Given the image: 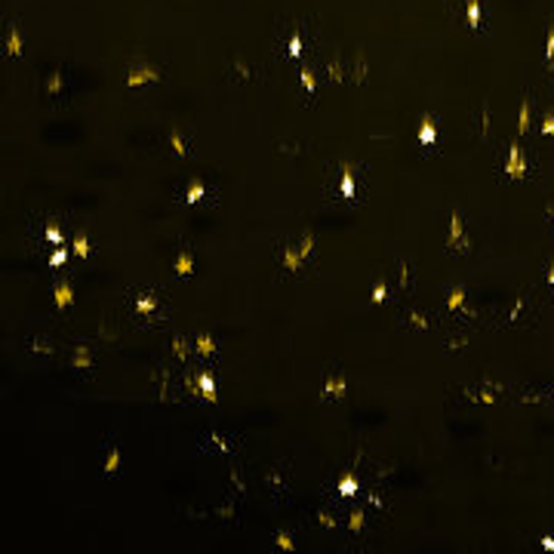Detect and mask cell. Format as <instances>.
Wrapping results in <instances>:
<instances>
[{"mask_svg": "<svg viewBox=\"0 0 554 554\" xmlns=\"http://www.w3.org/2000/svg\"><path fill=\"white\" fill-rule=\"evenodd\" d=\"M314 234H302L299 240H290V243H281L277 246V262L287 274H302L308 268V259L314 256Z\"/></svg>", "mask_w": 554, "mask_h": 554, "instance_id": "6da1fadb", "label": "cell"}, {"mask_svg": "<svg viewBox=\"0 0 554 554\" xmlns=\"http://www.w3.org/2000/svg\"><path fill=\"white\" fill-rule=\"evenodd\" d=\"M160 68H154V65H133L130 71H127V77H123V83L127 86H139V83H151V80H160Z\"/></svg>", "mask_w": 554, "mask_h": 554, "instance_id": "7a4b0ae2", "label": "cell"}, {"mask_svg": "<svg viewBox=\"0 0 554 554\" xmlns=\"http://www.w3.org/2000/svg\"><path fill=\"white\" fill-rule=\"evenodd\" d=\"M228 74H231V80H237V83H249V80H256V74H259V68H253L246 59H228Z\"/></svg>", "mask_w": 554, "mask_h": 554, "instance_id": "3957f363", "label": "cell"}, {"mask_svg": "<svg viewBox=\"0 0 554 554\" xmlns=\"http://www.w3.org/2000/svg\"><path fill=\"white\" fill-rule=\"evenodd\" d=\"M10 59H19L22 56V25L19 22H10V34H7V49H4Z\"/></svg>", "mask_w": 554, "mask_h": 554, "instance_id": "277c9868", "label": "cell"}, {"mask_svg": "<svg viewBox=\"0 0 554 554\" xmlns=\"http://www.w3.org/2000/svg\"><path fill=\"white\" fill-rule=\"evenodd\" d=\"M172 271H175L179 277H191V274H194V256H191V249H179V256H175V262H172Z\"/></svg>", "mask_w": 554, "mask_h": 554, "instance_id": "5b68a950", "label": "cell"}, {"mask_svg": "<svg viewBox=\"0 0 554 554\" xmlns=\"http://www.w3.org/2000/svg\"><path fill=\"white\" fill-rule=\"evenodd\" d=\"M505 172H508L511 179L526 175V163L520 160V148H517V145H511V154H508V160H505Z\"/></svg>", "mask_w": 554, "mask_h": 554, "instance_id": "8992f818", "label": "cell"}, {"mask_svg": "<svg viewBox=\"0 0 554 554\" xmlns=\"http://www.w3.org/2000/svg\"><path fill=\"white\" fill-rule=\"evenodd\" d=\"M169 148H172V154H179V157H188V154H191V142L182 139L179 130H169Z\"/></svg>", "mask_w": 554, "mask_h": 554, "instance_id": "52a82bcc", "label": "cell"}, {"mask_svg": "<svg viewBox=\"0 0 554 554\" xmlns=\"http://www.w3.org/2000/svg\"><path fill=\"white\" fill-rule=\"evenodd\" d=\"M434 127H437V123H434V114H425V117H422V130H419V142H422V145H431V142H434Z\"/></svg>", "mask_w": 554, "mask_h": 554, "instance_id": "ba28073f", "label": "cell"}, {"mask_svg": "<svg viewBox=\"0 0 554 554\" xmlns=\"http://www.w3.org/2000/svg\"><path fill=\"white\" fill-rule=\"evenodd\" d=\"M345 394V379L342 376H330L323 385V397H342Z\"/></svg>", "mask_w": 554, "mask_h": 554, "instance_id": "9c48e42d", "label": "cell"}, {"mask_svg": "<svg viewBox=\"0 0 554 554\" xmlns=\"http://www.w3.org/2000/svg\"><path fill=\"white\" fill-rule=\"evenodd\" d=\"M71 366H77V369H89V366H92V354H89V348H86V345H80V348H77V354H74Z\"/></svg>", "mask_w": 554, "mask_h": 554, "instance_id": "30bf717a", "label": "cell"}, {"mask_svg": "<svg viewBox=\"0 0 554 554\" xmlns=\"http://www.w3.org/2000/svg\"><path fill=\"white\" fill-rule=\"evenodd\" d=\"M117 468H120V446H111V452H108V459H105V474H117Z\"/></svg>", "mask_w": 554, "mask_h": 554, "instance_id": "8fae6325", "label": "cell"}, {"mask_svg": "<svg viewBox=\"0 0 554 554\" xmlns=\"http://www.w3.org/2000/svg\"><path fill=\"white\" fill-rule=\"evenodd\" d=\"M71 299H74L71 287H68V284H59V287H56V305H59V308H68Z\"/></svg>", "mask_w": 554, "mask_h": 554, "instance_id": "7c38bea8", "label": "cell"}, {"mask_svg": "<svg viewBox=\"0 0 554 554\" xmlns=\"http://www.w3.org/2000/svg\"><path fill=\"white\" fill-rule=\"evenodd\" d=\"M194 351H197V354H216V342H213L210 336H197V339H194Z\"/></svg>", "mask_w": 554, "mask_h": 554, "instance_id": "4fadbf2b", "label": "cell"}, {"mask_svg": "<svg viewBox=\"0 0 554 554\" xmlns=\"http://www.w3.org/2000/svg\"><path fill=\"white\" fill-rule=\"evenodd\" d=\"M481 7H484V0H468V22H471V28L481 25Z\"/></svg>", "mask_w": 554, "mask_h": 554, "instance_id": "5bb4252c", "label": "cell"}, {"mask_svg": "<svg viewBox=\"0 0 554 554\" xmlns=\"http://www.w3.org/2000/svg\"><path fill=\"white\" fill-rule=\"evenodd\" d=\"M59 86H62V71H53V74H49V80H46V86H43V89H46V96H56Z\"/></svg>", "mask_w": 554, "mask_h": 554, "instance_id": "9a60e30c", "label": "cell"}, {"mask_svg": "<svg viewBox=\"0 0 554 554\" xmlns=\"http://www.w3.org/2000/svg\"><path fill=\"white\" fill-rule=\"evenodd\" d=\"M517 130L520 133H526L530 130V102L523 99V105H520V117H517Z\"/></svg>", "mask_w": 554, "mask_h": 554, "instance_id": "2e32d148", "label": "cell"}, {"mask_svg": "<svg viewBox=\"0 0 554 554\" xmlns=\"http://www.w3.org/2000/svg\"><path fill=\"white\" fill-rule=\"evenodd\" d=\"M459 237H462V216L456 213V216H452V228H449V246H456Z\"/></svg>", "mask_w": 554, "mask_h": 554, "instance_id": "e0dca14e", "label": "cell"}, {"mask_svg": "<svg viewBox=\"0 0 554 554\" xmlns=\"http://www.w3.org/2000/svg\"><path fill=\"white\" fill-rule=\"evenodd\" d=\"M172 351H175L179 357H191V354H194V345H188L185 339H175V342H172Z\"/></svg>", "mask_w": 554, "mask_h": 554, "instance_id": "ac0fdd59", "label": "cell"}, {"mask_svg": "<svg viewBox=\"0 0 554 554\" xmlns=\"http://www.w3.org/2000/svg\"><path fill=\"white\" fill-rule=\"evenodd\" d=\"M200 197H204V185H200V182H194V185H191V188H188V191H185V200H188V204H197Z\"/></svg>", "mask_w": 554, "mask_h": 554, "instance_id": "d6986e66", "label": "cell"}, {"mask_svg": "<svg viewBox=\"0 0 554 554\" xmlns=\"http://www.w3.org/2000/svg\"><path fill=\"white\" fill-rule=\"evenodd\" d=\"M326 74H330V80H333V83H339V80H342V62H339V59H333V62H330V68H326Z\"/></svg>", "mask_w": 554, "mask_h": 554, "instance_id": "ffe728a7", "label": "cell"}, {"mask_svg": "<svg viewBox=\"0 0 554 554\" xmlns=\"http://www.w3.org/2000/svg\"><path fill=\"white\" fill-rule=\"evenodd\" d=\"M74 253H77V256H89V243H86V237H83V234H77V237H74Z\"/></svg>", "mask_w": 554, "mask_h": 554, "instance_id": "44dd1931", "label": "cell"}, {"mask_svg": "<svg viewBox=\"0 0 554 554\" xmlns=\"http://www.w3.org/2000/svg\"><path fill=\"white\" fill-rule=\"evenodd\" d=\"M136 305H139V311H145V314H151V311H154V299H151L148 293H145V296H139V302H136Z\"/></svg>", "mask_w": 554, "mask_h": 554, "instance_id": "7402d4cb", "label": "cell"}, {"mask_svg": "<svg viewBox=\"0 0 554 554\" xmlns=\"http://www.w3.org/2000/svg\"><path fill=\"white\" fill-rule=\"evenodd\" d=\"M462 302H465V290H452V293H449V302H446V305H449V308H459Z\"/></svg>", "mask_w": 554, "mask_h": 554, "instance_id": "603a6c76", "label": "cell"}, {"mask_svg": "<svg viewBox=\"0 0 554 554\" xmlns=\"http://www.w3.org/2000/svg\"><path fill=\"white\" fill-rule=\"evenodd\" d=\"M302 83H305L308 89H314V83H317V80H314V71H311V68H302Z\"/></svg>", "mask_w": 554, "mask_h": 554, "instance_id": "cb8c5ba5", "label": "cell"}, {"mask_svg": "<svg viewBox=\"0 0 554 554\" xmlns=\"http://www.w3.org/2000/svg\"><path fill=\"white\" fill-rule=\"evenodd\" d=\"M274 542H277V548H293V539H290L287 533H277V536H274Z\"/></svg>", "mask_w": 554, "mask_h": 554, "instance_id": "d4e9b609", "label": "cell"}, {"mask_svg": "<svg viewBox=\"0 0 554 554\" xmlns=\"http://www.w3.org/2000/svg\"><path fill=\"white\" fill-rule=\"evenodd\" d=\"M299 53H302V49H299V34H296V31H293V34H290V56H293V59H296V56H299Z\"/></svg>", "mask_w": 554, "mask_h": 554, "instance_id": "484cf974", "label": "cell"}, {"mask_svg": "<svg viewBox=\"0 0 554 554\" xmlns=\"http://www.w3.org/2000/svg\"><path fill=\"white\" fill-rule=\"evenodd\" d=\"M360 526H363V511H354V514H351V530L357 533Z\"/></svg>", "mask_w": 554, "mask_h": 554, "instance_id": "4316f807", "label": "cell"}, {"mask_svg": "<svg viewBox=\"0 0 554 554\" xmlns=\"http://www.w3.org/2000/svg\"><path fill=\"white\" fill-rule=\"evenodd\" d=\"M539 133H554V114H548V117H545V123L539 127Z\"/></svg>", "mask_w": 554, "mask_h": 554, "instance_id": "83f0119b", "label": "cell"}, {"mask_svg": "<svg viewBox=\"0 0 554 554\" xmlns=\"http://www.w3.org/2000/svg\"><path fill=\"white\" fill-rule=\"evenodd\" d=\"M545 56L554 62V25H551V34H548V49H545Z\"/></svg>", "mask_w": 554, "mask_h": 554, "instance_id": "f1b7e54d", "label": "cell"}, {"mask_svg": "<svg viewBox=\"0 0 554 554\" xmlns=\"http://www.w3.org/2000/svg\"><path fill=\"white\" fill-rule=\"evenodd\" d=\"M385 293H388V290H385V287L379 284V287L373 290V302H382V299H385Z\"/></svg>", "mask_w": 554, "mask_h": 554, "instance_id": "f546056e", "label": "cell"}, {"mask_svg": "<svg viewBox=\"0 0 554 554\" xmlns=\"http://www.w3.org/2000/svg\"><path fill=\"white\" fill-rule=\"evenodd\" d=\"M354 490H357L354 481H345V484H342V493H345V496H354Z\"/></svg>", "mask_w": 554, "mask_h": 554, "instance_id": "4dcf8cb0", "label": "cell"}, {"mask_svg": "<svg viewBox=\"0 0 554 554\" xmlns=\"http://www.w3.org/2000/svg\"><path fill=\"white\" fill-rule=\"evenodd\" d=\"M65 256H68V253H65V249H59V253H56L49 262H53V265H62V262H65Z\"/></svg>", "mask_w": 554, "mask_h": 554, "instance_id": "1f68e13d", "label": "cell"}, {"mask_svg": "<svg viewBox=\"0 0 554 554\" xmlns=\"http://www.w3.org/2000/svg\"><path fill=\"white\" fill-rule=\"evenodd\" d=\"M320 523H323V526H336V523H339V520H333V517H330V514H320Z\"/></svg>", "mask_w": 554, "mask_h": 554, "instance_id": "d6a6232c", "label": "cell"}, {"mask_svg": "<svg viewBox=\"0 0 554 554\" xmlns=\"http://www.w3.org/2000/svg\"><path fill=\"white\" fill-rule=\"evenodd\" d=\"M548 281H551V284H554V268H551V274H548Z\"/></svg>", "mask_w": 554, "mask_h": 554, "instance_id": "836d02e7", "label": "cell"}]
</instances>
